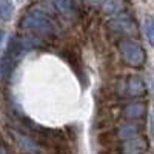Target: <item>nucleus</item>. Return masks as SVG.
Instances as JSON below:
<instances>
[{
    "mask_svg": "<svg viewBox=\"0 0 154 154\" xmlns=\"http://www.w3.org/2000/svg\"><path fill=\"white\" fill-rule=\"evenodd\" d=\"M20 26L23 29L32 31L35 34H40V35L51 34L54 29L51 19L46 14H43V12H31V14L25 16L20 22Z\"/></svg>",
    "mask_w": 154,
    "mask_h": 154,
    "instance_id": "obj_1",
    "label": "nucleus"
},
{
    "mask_svg": "<svg viewBox=\"0 0 154 154\" xmlns=\"http://www.w3.org/2000/svg\"><path fill=\"white\" fill-rule=\"evenodd\" d=\"M117 46H119L120 54L123 56V59L130 63V65L142 66L145 63V51L142 49V46L139 43L130 40V38H126V37H122L117 43Z\"/></svg>",
    "mask_w": 154,
    "mask_h": 154,
    "instance_id": "obj_2",
    "label": "nucleus"
},
{
    "mask_svg": "<svg viewBox=\"0 0 154 154\" xmlns=\"http://www.w3.org/2000/svg\"><path fill=\"white\" fill-rule=\"evenodd\" d=\"M109 28H111L112 32L119 34L120 37L130 38V37H137L139 35L136 22L128 14H119L117 17H114L109 22Z\"/></svg>",
    "mask_w": 154,
    "mask_h": 154,
    "instance_id": "obj_3",
    "label": "nucleus"
},
{
    "mask_svg": "<svg viewBox=\"0 0 154 154\" xmlns=\"http://www.w3.org/2000/svg\"><path fill=\"white\" fill-rule=\"evenodd\" d=\"M9 133H11L19 149H22L23 152H28V154H38L40 149H38V145L32 137L26 136L25 133H20L17 130H9Z\"/></svg>",
    "mask_w": 154,
    "mask_h": 154,
    "instance_id": "obj_4",
    "label": "nucleus"
},
{
    "mask_svg": "<svg viewBox=\"0 0 154 154\" xmlns=\"http://www.w3.org/2000/svg\"><path fill=\"white\" fill-rule=\"evenodd\" d=\"M120 149H122L123 154H143L148 149V142H146V139L142 137V134H140V136H136L133 139L123 140Z\"/></svg>",
    "mask_w": 154,
    "mask_h": 154,
    "instance_id": "obj_5",
    "label": "nucleus"
},
{
    "mask_svg": "<svg viewBox=\"0 0 154 154\" xmlns=\"http://www.w3.org/2000/svg\"><path fill=\"white\" fill-rule=\"evenodd\" d=\"M146 91L143 80L137 75H131L128 80H125V96L130 97H140Z\"/></svg>",
    "mask_w": 154,
    "mask_h": 154,
    "instance_id": "obj_6",
    "label": "nucleus"
},
{
    "mask_svg": "<svg viewBox=\"0 0 154 154\" xmlns=\"http://www.w3.org/2000/svg\"><path fill=\"white\" fill-rule=\"evenodd\" d=\"M145 112H146V105L143 102H131V103L125 105L123 117L128 120H137V119H142Z\"/></svg>",
    "mask_w": 154,
    "mask_h": 154,
    "instance_id": "obj_7",
    "label": "nucleus"
},
{
    "mask_svg": "<svg viewBox=\"0 0 154 154\" xmlns=\"http://www.w3.org/2000/svg\"><path fill=\"white\" fill-rule=\"evenodd\" d=\"M140 134H142V126L137 123H126L116 130V136H117L119 140H128Z\"/></svg>",
    "mask_w": 154,
    "mask_h": 154,
    "instance_id": "obj_8",
    "label": "nucleus"
},
{
    "mask_svg": "<svg viewBox=\"0 0 154 154\" xmlns=\"http://www.w3.org/2000/svg\"><path fill=\"white\" fill-rule=\"evenodd\" d=\"M99 143L100 146L103 148H116V145H117V136H116V131H103L99 134Z\"/></svg>",
    "mask_w": 154,
    "mask_h": 154,
    "instance_id": "obj_9",
    "label": "nucleus"
},
{
    "mask_svg": "<svg viewBox=\"0 0 154 154\" xmlns=\"http://www.w3.org/2000/svg\"><path fill=\"white\" fill-rule=\"evenodd\" d=\"M123 8V0H102V11L105 14H116Z\"/></svg>",
    "mask_w": 154,
    "mask_h": 154,
    "instance_id": "obj_10",
    "label": "nucleus"
},
{
    "mask_svg": "<svg viewBox=\"0 0 154 154\" xmlns=\"http://www.w3.org/2000/svg\"><path fill=\"white\" fill-rule=\"evenodd\" d=\"M12 12H14V6L9 0H2L0 2V19L8 22L12 17Z\"/></svg>",
    "mask_w": 154,
    "mask_h": 154,
    "instance_id": "obj_11",
    "label": "nucleus"
},
{
    "mask_svg": "<svg viewBox=\"0 0 154 154\" xmlns=\"http://www.w3.org/2000/svg\"><path fill=\"white\" fill-rule=\"evenodd\" d=\"M53 5L60 14H65V16H69V12L72 11L71 0H53Z\"/></svg>",
    "mask_w": 154,
    "mask_h": 154,
    "instance_id": "obj_12",
    "label": "nucleus"
},
{
    "mask_svg": "<svg viewBox=\"0 0 154 154\" xmlns=\"http://www.w3.org/2000/svg\"><path fill=\"white\" fill-rule=\"evenodd\" d=\"M145 34L149 45H154V19L152 17L145 20Z\"/></svg>",
    "mask_w": 154,
    "mask_h": 154,
    "instance_id": "obj_13",
    "label": "nucleus"
},
{
    "mask_svg": "<svg viewBox=\"0 0 154 154\" xmlns=\"http://www.w3.org/2000/svg\"><path fill=\"white\" fill-rule=\"evenodd\" d=\"M3 37H5V32H3V29H0V43H2Z\"/></svg>",
    "mask_w": 154,
    "mask_h": 154,
    "instance_id": "obj_14",
    "label": "nucleus"
},
{
    "mask_svg": "<svg viewBox=\"0 0 154 154\" xmlns=\"http://www.w3.org/2000/svg\"><path fill=\"white\" fill-rule=\"evenodd\" d=\"M89 2H91V3H97V2H99V0H89Z\"/></svg>",
    "mask_w": 154,
    "mask_h": 154,
    "instance_id": "obj_15",
    "label": "nucleus"
}]
</instances>
